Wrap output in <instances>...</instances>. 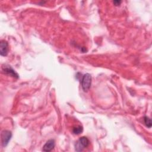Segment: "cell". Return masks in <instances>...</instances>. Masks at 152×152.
<instances>
[{
    "label": "cell",
    "instance_id": "6da1fadb",
    "mask_svg": "<svg viewBox=\"0 0 152 152\" xmlns=\"http://www.w3.org/2000/svg\"><path fill=\"white\" fill-rule=\"evenodd\" d=\"M81 87L83 90L84 91H87L91 84V76L90 74H84L81 80Z\"/></svg>",
    "mask_w": 152,
    "mask_h": 152
},
{
    "label": "cell",
    "instance_id": "7a4b0ae2",
    "mask_svg": "<svg viewBox=\"0 0 152 152\" xmlns=\"http://www.w3.org/2000/svg\"><path fill=\"white\" fill-rule=\"evenodd\" d=\"M90 141L86 137H82L79 138V140L77 141L75 148L77 151H81L83 150V149L88 146Z\"/></svg>",
    "mask_w": 152,
    "mask_h": 152
},
{
    "label": "cell",
    "instance_id": "3957f363",
    "mask_svg": "<svg viewBox=\"0 0 152 152\" xmlns=\"http://www.w3.org/2000/svg\"><path fill=\"white\" fill-rule=\"evenodd\" d=\"M12 137V133L8 130H4L1 133V142L3 147H5Z\"/></svg>",
    "mask_w": 152,
    "mask_h": 152
},
{
    "label": "cell",
    "instance_id": "277c9868",
    "mask_svg": "<svg viewBox=\"0 0 152 152\" xmlns=\"http://www.w3.org/2000/svg\"><path fill=\"white\" fill-rule=\"evenodd\" d=\"M8 52V44L7 41L2 40L0 42V54L1 56H7Z\"/></svg>",
    "mask_w": 152,
    "mask_h": 152
},
{
    "label": "cell",
    "instance_id": "5b68a950",
    "mask_svg": "<svg viewBox=\"0 0 152 152\" xmlns=\"http://www.w3.org/2000/svg\"><path fill=\"white\" fill-rule=\"evenodd\" d=\"M55 145V142L54 140L53 139L49 140L43 145L42 150L43 151H50L54 148Z\"/></svg>",
    "mask_w": 152,
    "mask_h": 152
},
{
    "label": "cell",
    "instance_id": "8992f818",
    "mask_svg": "<svg viewBox=\"0 0 152 152\" xmlns=\"http://www.w3.org/2000/svg\"><path fill=\"white\" fill-rule=\"evenodd\" d=\"M2 70H3V71H4L5 73H6V74H8V75L12 76V77H15V78H18V74H17L15 72V71H14L10 66H9V65H4L2 66Z\"/></svg>",
    "mask_w": 152,
    "mask_h": 152
},
{
    "label": "cell",
    "instance_id": "52a82bcc",
    "mask_svg": "<svg viewBox=\"0 0 152 152\" xmlns=\"http://www.w3.org/2000/svg\"><path fill=\"white\" fill-rule=\"evenodd\" d=\"M83 127L80 125H78V126H76L73 128L72 132H73L74 134H75L76 135H78V134H81L83 132Z\"/></svg>",
    "mask_w": 152,
    "mask_h": 152
},
{
    "label": "cell",
    "instance_id": "ba28073f",
    "mask_svg": "<svg viewBox=\"0 0 152 152\" xmlns=\"http://www.w3.org/2000/svg\"><path fill=\"white\" fill-rule=\"evenodd\" d=\"M144 123H145V125L147 127L151 128V119L148 117L144 116Z\"/></svg>",
    "mask_w": 152,
    "mask_h": 152
},
{
    "label": "cell",
    "instance_id": "9c48e42d",
    "mask_svg": "<svg viewBox=\"0 0 152 152\" xmlns=\"http://www.w3.org/2000/svg\"><path fill=\"white\" fill-rule=\"evenodd\" d=\"M113 2L115 4V5L118 6V5H120V4L121 3V1H114Z\"/></svg>",
    "mask_w": 152,
    "mask_h": 152
}]
</instances>
